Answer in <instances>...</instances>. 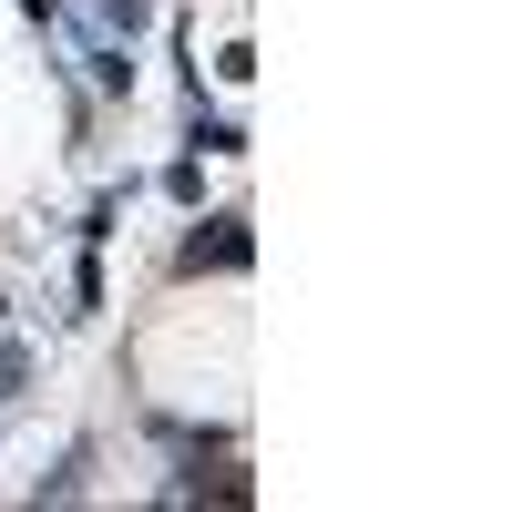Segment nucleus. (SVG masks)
<instances>
[{
	"label": "nucleus",
	"instance_id": "f257e3e1",
	"mask_svg": "<svg viewBox=\"0 0 512 512\" xmlns=\"http://www.w3.org/2000/svg\"><path fill=\"white\" fill-rule=\"evenodd\" d=\"M185 267H246V226H236V216H205V226L185 236Z\"/></svg>",
	"mask_w": 512,
	"mask_h": 512
},
{
	"label": "nucleus",
	"instance_id": "f03ea898",
	"mask_svg": "<svg viewBox=\"0 0 512 512\" xmlns=\"http://www.w3.org/2000/svg\"><path fill=\"white\" fill-rule=\"evenodd\" d=\"M21 390V349H0V400H11Z\"/></svg>",
	"mask_w": 512,
	"mask_h": 512
}]
</instances>
